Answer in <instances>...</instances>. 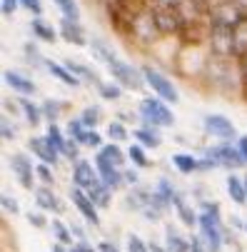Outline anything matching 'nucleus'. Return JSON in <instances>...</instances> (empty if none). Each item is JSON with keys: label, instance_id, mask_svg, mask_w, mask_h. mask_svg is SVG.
<instances>
[{"label": "nucleus", "instance_id": "obj_42", "mask_svg": "<svg viewBox=\"0 0 247 252\" xmlns=\"http://www.w3.org/2000/svg\"><path fill=\"white\" fill-rule=\"evenodd\" d=\"M35 175H38V177L43 180L45 185H53V183H55V177H53V170H50V165H43V162H40L38 167H35Z\"/></svg>", "mask_w": 247, "mask_h": 252}, {"label": "nucleus", "instance_id": "obj_43", "mask_svg": "<svg viewBox=\"0 0 247 252\" xmlns=\"http://www.w3.org/2000/svg\"><path fill=\"white\" fill-rule=\"evenodd\" d=\"M0 205H3V210H5L8 215H18V202H15V197H10L8 192L0 195Z\"/></svg>", "mask_w": 247, "mask_h": 252}, {"label": "nucleus", "instance_id": "obj_33", "mask_svg": "<svg viewBox=\"0 0 247 252\" xmlns=\"http://www.w3.org/2000/svg\"><path fill=\"white\" fill-rule=\"evenodd\" d=\"M53 3L60 8L62 18H67V20H80V8H78L75 0H53Z\"/></svg>", "mask_w": 247, "mask_h": 252}, {"label": "nucleus", "instance_id": "obj_36", "mask_svg": "<svg viewBox=\"0 0 247 252\" xmlns=\"http://www.w3.org/2000/svg\"><path fill=\"white\" fill-rule=\"evenodd\" d=\"M100 180H102V183L108 185L110 190H115V188H120V185H123L125 172H120V170H102V172H100Z\"/></svg>", "mask_w": 247, "mask_h": 252}, {"label": "nucleus", "instance_id": "obj_41", "mask_svg": "<svg viewBox=\"0 0 247 252\" xmlns=\"http://www.w3.org/2000/svg\"><path fill=\"white\" fill-rule=\"evenodd\" d=\"M127 252H150V245H145L137 235H130L127 237Z\"/></svg>", "mask_w": 247, "mask_h": 252}, {"label": "nucleus", "instance_id": "obj_20", "mask_svg": "<svg viewBox=\"0 0 247 252\" xmlns=\"http://www.w3.org/2000/svg\"><path fill=\"white\" fill-rule=\"evenodd\" d=\"M132 135H135V140H137V145H143V148H160V142H162L157 127H150V125L137 127Z\"/></svg>", "mask_w": 247, "mask_h": 252}, {"label": "nucleus", "instance_id": "obj_45", "mask_svg": "<svg viewBox=\"0 0 247 252\" xmlns=\"http://www.w3.org/2000/svg\"><path fill=\"white\" fill-rule=\"evenodd\" d=\"M28 222H30L32 227H45V225H48V220H45V215H43L40 210H35V212L30 210V212H28Z\"/></svg>", "mask_w": 247, "mask_h": 252}, {"label": "nucleus", "instance_id": "obj_51", "mask_svg": "<svg viewBox=\"0 0 247 252\" xmlns=\"http://www.w3.org/2000/svg\"><path fill=\"white\" fill-rule=\"evenodd\" d=\"M0 130H3V140H13V137H15V130L10 127L8 120H3V127H0Z\"/></svg>", "mask_w": 247, "mask_h": 252}, {"label": "nucleus", "instance_id": "obj_21", "mask_svg": "<svg viewBox=\"0 0 247 252\" xmlns=\"http://www.w3.org/2000/svg\"><path fill=\"white\" fill-rule=\"evenodd\" d=\"M45 67L50 70V73H53L62 85H67V88H78V85H80V80H78L73 73H70L65 65H60V63H55V60H45Z\"/></svg>", "mask_w": 247, "mask_h": 252}, {"label": "nucleus", "instance_id": "obj_58", "mask_svg": "<svg viewBox=\"0 0 247 252\" xmlns=\"http://www.w3.org/2000/svg\"><path fill=\"white\" fill-rule=\"evenodd\" d=\"M150 252H167V250H165V247H160V245H155V242H153V245H150Z\"/></svg>", "mask_w": 247, "mask_h": 252}, {"label": "nucleus", "instance_id": "obj_34", "mask_svg": "<svg viewBox=\"0 0 247 252\" xmlns=\"http://www.w3.org/2000/svg\"><path fill=\"white\" fill-rule=\"evenodd\" d=\"M100 120H102V115H100V107H97V105H90V107H85V110H83V115H80V123H83L88 130H95Z\"/></svg>", "mask_w": 247, "mask_h": 252}, {"label": "nucleus", "instance_id": "obj_16", "mask_svg": "<svg viewBox=\"0 0 247 252\" xmlns=\"http://www.w3.org/2000/svg\"><path fill=\"white\" fill-rule=\"evenodd\" d=\"M60 38H62L65 43H70V45H75V48L88 45V35H85V30H83V25H80L78 20L62 18V20H60Z\"/></svg>", "mask_w": 247, "mask_h": 252}, {"label": "nucleus", "instance_id": "obj_52", "mask_svg": "<svg viewBox=\"0 0 247 252\" xmlns=\"http://www.w3.org/2000/svg\"><path fill=\"white\" fill-rule=\"evenodd\" d=\"M73 250H75V252H97V250H95V247H90L85 240H80L78 245H73Z\"/></svg>", "mask_w": 247, "mask_h": 252}, {"label": "nucleus", "instance_id": "obj_40", "mask_svg": "<svg viewBox=\"0 0 247 252\" xmlns=\"http://www.w3.org/2000/svg\"><path fill=\"white\" fill-rule=\"evenodd\" d=\"M108 135L113 137V142H120V140H125V137H127V127H125L120 120H113V123H110V127H108Z\"/></svg>", "mask_w": 247, "mask_h": 252}, {"label": "nucleus", "instance_id": "obj_24", "mask_svg": "<svg viewBox=\"0 0 247 252\" xmlns=\"http://www.w3.org/2000/svg\"><path fill=\"white\" fill-rule=\"evenodd\" d=\"M227 192L237 205L247 202V188H245V180H240L237 175H227Z\"/></svg>", "mask_w": 247, "mask_h": 252}, {"label": "nucleus", "instance_id": "obj_15", "mask_svg": "<svg viewBox=\"0 0 247 252\" xmlns=\"http://www.w3.org/2000/svg\"><path fill=\"white\" fill-rule=\"evenodd\" d=\"M97 170H93V165L90 162H85V160H78L75 162V167H73V183H75V188H83L85 192L88 190H93L100 180H97Z\"/></svg>", "mask_w": 247, "mask_h": 252}, {"label": "nucleus", "instance_id": "obj_26", "mask_svg": "<svg viewBox=\"0 0 247 252\" xmlns=\"http://www.w3.org/2000/svg\"><path fill=\"white\" fill-rule=\"evenodd\" d=\"M172 165L178 167L183 175H190V172H195L200 167V160L187 155V153H178V155H172Z\"/></svg>", "mask_w": 247, "mask_h": 252}, {"label": "nucleus", "instance_id": "obj_37", "mask_svg": "<svg viewBox=\"0 0 247 252\" xmlns=\"http://www.w3.org/2000/svg\"><path fill=\"white\" fill-rule=\"evenodd\" d=\"M97 93H100L105 100H120V95H123V88H120L118 83H102V85L97 88Z\"/></svg>", "mask_w": 247, "mask_h": 252}, {"label": "nucleus", "instance_id": "obj_8", "mask_svg": "<svg viewBox=\"0 0 247 252\" xmlns=\"http://www.w3.org/2000/svg\"><path fill=\"white\" fill-rule=\"evenodd\" d=\"M200 240L207 247V252H220L222 247V225L217 215L202 212L200 215Z\"/></svg>", "mask_w": 247, "mask_h": 252}, {"label": "nucleus", "instance_id": "obj_12", "mask_svg": "<svg viewBox=\"0 0 247 252\" xmlns=\"http://www.w3.org/2000/svg\"><path fill=\"white\" fill-rule=\"evenodd\" d=\"M70 200H73V205L78 207V212L83 215V218L93 225H100V218H97V207L95 202L90 200V195L83 190V188H70Z\"/></svg>", "mask_w": 247, "mask_h": 252}, {"label": "nucleus", "instance_id": "obj_11", "mask_svg": "<svg viewBox=\"0 0 247 252\" xmlns=\"http://www.w3.org/2000/svg\"><path fill=\"white\" fill-rule=\"evenodd\" d=\"M123 162H125V155L118 148V142H108L102 150H97V158H95L97 172H102V170H120Z\"/></svg>", "mask_w": 247, "mask_h": 252}, {"label": "nucleus", "instance_id": "obj_56", "mask_svg": "<svg viewBox=\"0 0 247 252\" xmlns=\"http://www.w3.org/2000/svg\"><path fill=\"white\" fill-rule=\"evenodd\" d=\"M125 183H130V185L137 183V172H135V170H127V172H125Z\"/></svg>", "mask_w": 247, "mask_h": 252}, {"label": "nucleus", "instance_id": "obj_5", "mask_svg": "<svg viewBox=\"0 0 247 252\" xmlns=\"http://www.w3.org/2000/svg\"><path fill=\"white\" fill-rule=\"evenodd\" d=\"M207 45L210 53L217 58H235V30L225 28V25H213L210 23V32H207Z\"/></svg>", "mask_w": 247, "mask_h": 252}, {"label": "nucleus", "instance_id": "obj_38", "mask_svg": "<svg viewBox=\"0 0 247 252\" xmlns=\"http://www.w3.org/2000/svg\"><path fill=\"white\" fill-rule=\"evenodd\" d=\"M23 50H25V60H28L30 65H45V58L40 55V50L35 48L32 43H25V45H23Z\"/></svg>", "mask_w": 247, "mask_h": 252}, {"label": "nucleus", "instance_id": "obj_29", "mask_svg": "<svg viewBox=\"0 0 247 252\" xmlns=\"http://www.w3.org/2000/svg\"><path fill=\"white\" fill-rule=\"evenodd\" d=\"M20 110L25 113V120L32 125V127H38L40 125V120H43V110L38 105H32L28 97H20Z\"/></svg>", "mask_w": 247, "mask_h": 252}, {"label": "nucleus", "instance_id": "obj_17", "mask_svg": "<svg viewBox=\"0 0 247 252\" xmlns=\"http://www.w3.org/2000/svg\"><path fill=\"white\" fill-rule=\"evenodd\" d=\"M3 78H5V83L18 93V95H35V83L30 80V78H25V75H20V73H15V70H5L3 73Z\"/></svg>", "mask_w": 247, "mask_h": 252}, {"label": "nucleus", "instance_id": "obj_22", "mask_svg": "<svg viewBox=\"0 0 247 252\" xmlns=\"http://www.w3.org/2000/svg\"><path fill=\"white\" fill-rule=\"evenodd\" d=\"M172 205H175V210H178V215H180V220H183L187 227H192L195 222H200V218H197V215L192 212V207L185 202V197H183L180 192L172 197Z\"/></svg>", "mask_w": 247, "mask_h": 252}, {"label": "nucleus", "instance_id": "obj_61", "mask_svg": "<svg viewBox=\"0 0 247 252\" xmlns=\"http://www.w3.org/2000/svg\"><path fill=\"white\" fill-rule=\"evenodd\" d=\"M245 232H247V222H245Z\"/></svg>", "mask_w": 247, "mask_h": 252}, {"label": "nucleus", "instance_id": "obj_59", "mask_svg": "<svg viewBox=\"0 0 247 252\" xmlns=\"http://www.w3.org/2000/svg\"><path fill=\"white\" fill-rule=\"evenodd\" d=\"M235 3H237V5L242 8V10H247V0H235Z\"/></svg>", "mask_w": 247, "mask_h": 252}, {"label": "nucleus", "instance_id": "obj_1", "mask_svg": "<svg viewBox=\"0 0 247 252\" xmlns=\"http://www.w3.org/2000/svg\"><path fill=\"white\" fill-rule=\"evenodd\" d=\"M205 78H207L210 88L222 93L225 97H232V93L235 90L240 93V88H242V83H240V67H235L232 60H227V58L210 55Z\"/></svg>", "mask_w": 247, "mask_h": 252}, {"label": "nucleus", "instance_id": "obj_25", "mask_svg": "<svg viewBox=\"0 0 247 252\" xmlns=\"http://www.w3.org/2000/svg\"><path fill=\"white\" fill-rule=\"evenodd\" d=\"M165 250L167 252H190V242L183 240L178 232H175L170 225H167V235H165Z\"/></svg>", "mask_w": 247, "mask_h": 252}, {"label": "nucleus", "instance_id": "obj_30", "mask_svg": "<svg viewBox=\"0 0 247 252\" xmlns=\"http://www.w3.org/2000/svg\"><path fill=\"white\" fill-rule=\"evenodd\" d=\"M67 135L73 137L75 142H83V145H88V137H90V130L80 123V118L78 120H70L67 123Z\"/></svg>", "mask_w": 247, "mask_h": 252}, {"label": "nucleus", "instance_id": "obj_4", "mask_svg": "<svg viewBox=\"0 0 247 252\" xmlns=\"http://www.w3.org/2000/svg\"><path fill=\"white\" fill-rule=\"evenodd\" d=\"M140 118H143L145 125H150V127H170L175 123L172 110L160 97H145L140 102Z\"/></svg>", "mask_w": 247, "mask_h": 252}, {"label": "nucleus", "instance_id": "obj_46", "mask_svg": "<svg viewBox=\"0 0 247 252\" xmlns=\"http://www.w3.org/2000/svg\"><path fill=\"white\" fill-rule=\"evenodd\" d=\"M18 5H20V0H3V3H0V10H3L5 18H13L15 10H18Z\"/></svg>", "mask_w": 247, "mask_h": 252}, {"label": "nucleus", "instance_id": "obj_27", "mask_svg": "<svg viewBox=\"0 0 247 252\" xmlns=\"http://www.w3.org/2000/svg\"><path fill=\"white\" fill-rule=\"evenodd\" d=\"M40 110H43V118H48L50 125H53V123L60 118V113L67 110V102H65V100H45V102L40 105Z\"/></svg>", "mask_w": 247, "mask_h": 252}, {"label": "nucleus", "instance_id": "obj_3", "mask_svg": "<svg viewBox=\"0 0 247 252\" xmlns=\"http://www.w3.org/2000/svg\"><path fill=\"white\" fill-rule=\"evenodd\" d=\"M160 28H157V20H155V10L153 5L150 8H143L140 13L132 15V38L143 45H153L157 38H160Z\"/></svg>", "mask_w": 247, "mask_h": 252}, {"label": "nucleus", "instance_id": "obj_44", "mask_svg": "<svg viewBox=\"0 0 247 252\" xmlns=\"http://www.w3.org/2000/svg\"><path fill=\"white\" fill-rule=\"evenodd\" d=\"M20 5H23L28 13H32L35 18L43 15V3H40V0H20Z\"/></svg>", "mask_w": 247, "mask_h": 252}, {"label": "nucleus", "instance_id": "obj_60", "mask_svg": "<svg viewBox=\"0 0 247 252\" xmlns=\"http://www.w3.org/2000/svg\"><path fill=\"white\" fill-rule=\"evenodd\" d=\"M245 188H247V177H245Z\"/></svg>", "mask_w": 247, "mask_h": 252}, {"label": "nucleus", "instance_id": "obj_19", "mask_svg": "<svg viewBox=\"0 0 247 252\" xmlns=\"http://www.w3.org/2000/svg\"><path fill=\"white\" fill-rule=\"evenodd\" d=\"M35 202H38L40 210H48V212H62V205L58 200V195L48 188H38L35 190Z\"/></svg>", "mask_w": 247, "mask_h": 252}, {"label": "nucleus", "instance_id": "obj_50", "mask_svg": "<svg viewBox=\"0 0 247 252\" xmlns=\"http://www.w3.org/2000/svg\"><path fill=\"white\" fill-rule=\"evenodd\" d=\"M190 252H207V247L202 245L200 237H192V240H190Z\"/></svg>", "mask_w": 247, "mask_h": 252}, {"label": "nucleus", "instance_id": "obj_23", "mask_svg": "<svg viewBox=\"0 0 247 252\" xmlns=\"http://www.w3.org/2000/svg\"><path fill=\"white\" fill-rule=\"evenodd\" d=\"M30 30H32V35L38 40H43V43H55L58 40V32L53 30V25H48V23H43L40 18H35L32 23H30Z\"/></svg>", "mask_w": 247, "mask_h": 252}, {"label": "nucleus", "instance_id": "obj_28", "mask_svg": "<svg viewBox=\"0 0 247 252\" xmlns=\"http://www.w3.org/2000/svg\"><path fill=\"white\" fill-rule=\"evenodd\" d=\"M88 195H90V200L95 202V207H102V210H105V207L110 205V188L105 185L102 180H100L93 190H88Z\"/></svg>", "mask_w": 247, "mask_h": 252}, {"label": "nucleus", "instance_id": "obj_31", "mask_svg": "<svg viewBox=\"0 0 247 252\" xmlns=\"http://www.w3.org/2000/svg\"><path fill=\"white\" fill-rule=\"evenodd\" d=\"M235 58L237 60L247 58V23L235 30Z\"/></svg>", "mask_w": 247, "mask_h": 252}, {"label": "nucleus", "instance_id": "obj_2", "mask_svg": "<svg viewBox=\"0 0 247 252\" xmlns=\"http://www.w3.org/2000/svg\"><path fill=\"white\" fill-rule=\"evenodd\" d=\"M207 23L237 30L240 25L247 23V10H242L235 0H217V3L210 5V10H207Z\"/></svg>", "mask_w": 247, "mask_h": 252}, {"label": "nucleus", "instance_id": "obj_48", "mask_svg": "<svg viewBox=\"0 0 247 252\" xmlns=\"http://www.w3.org/2000/svg\"><path fill=\"white\" fill-rule=\"evenodd\" d=\"M88 145H90V148H97V150H102V148H105V145H102V135H100L97 130H90Z\"/></svg>", "mask_w": 247, "mask_h": 252}, {"label": "nucleus", "instance_id": "obj_35", "mask_svg": "<svg viewBox=\"0 0 247 252\" xmlns=\"http://www.w3.org/2000/svg\"><path fill=\"white\" fill-rule=\"evenodd\" d=\"M48 140H50V145H53V148H55V150H58L60 155L65 153V145H67V140H65V135L60 132V127H58L55 123H53V125L48 127Z\"/></svg>", "mask_w": 247, "mask_h": 252}, {"label": "nucleus", "instance_id": "obj_57", "mask_svg": "<svg viewBox=\"0 0 247 252\" xmlns=\"http://www.w3.org/2000/svg\"><path fill=\"white\" fill-rule=\"evenodd\" d=\"M53 252H70V250H65V245L58 242V245H53Z\"/></svg>", "mask_w": 247, "mask_h": 252}, {"label": "nucleus", "instance_id": "obj_6", "mask_svg": "<svg viewBox=\"0 0 247 252\" xmlns=\"http://www.w3.org/2000/svg\"><path fill=\"white\" fill-rule=\"evenodd\" d=\"M143 70V78H145V83L150 85V90L160 97V100H165V102H178L180 100V95H178V90H175V85H172V80L167 78V75H162L160 70H155L153 65H143L140 67Z\"/></svg>", "mask_w": 247, "mask_h": 252}, {"label": "nucleus", "instance_id": "obj_14", "mask_svg": "<svg viewBox=\"0 0 247 252\" xmlns=\"http://www.w3.org/2000/svg\"><path fill=\"white\" fill-rule=\"evenodd\" d=\"M28 148H30V153L38 158L43 165H53V167H55L60 153L50 145V140H48V137H30V140H28Z\"/></svg>", "mask_w": 247, "mask_h": 252}, {"label": "nucleus", "instance_id": "obj_32", "mask_svg": "<svg viewBox=\"0 0 247 252\" xmlns=\"http://www.w3.org/2000/svg\"><path fill=\"white\" fill-rule=\"evenodd\" d=\"M53 235L60 245H73V237H75L73 230H70L62 220H53Z\"/></svg>", "mask_w": 247, "mask_h": 252}, {"label": "nucleus", "instance_id": "obj_54", "mask_svg": "<svg viewBox=\"0 0 247 252\" xmlns=\"http://www.w3.org/2000/svg\"><path fill=\"white\" fill-rule=\"evenodd\" d=\"M97 252H120L115 245H110V242H100L97 245Z\"/></svg>", "mask_w": 247, "mask_h": 252}, {"label": "nucleus", "instance_id": "obj_10", "mask_svg": "<svg viewBox=\"0 0 247 252\" xmlns=\"http://www.w3.org/2000/svg\"><path fill=\"white\" fill-rule=\"evenodd\" d=\"M10 170L18 180V185L23 190H32V183H35V167L30 162V158L25 153H13L10 158Z\"/></svg>", "mask_w": 247, "mask_h": 252}, {"label": "nucleus", "instance_id": "obj_53", "mask_svg": "<svg viewBox=\"0 0 247 252\" xmlns=\"http://www.w3.org/2000/svg\"><path fill=\"white\" fill-rule=\"evenodd\" d=\"M237 148H240V153H242V158H245V162H247V135H242V137H240Z\"/></svg>", "mask_w": 247, "mask_h": 252}, {"label": "nucleus", "instance_id": "obj_7", "mask_svg": "<svg viewBox=\"0 0 247 252\" xmlns=\"http://www.w3.org/2000/svg\"><path fill=\"white\" fill-rule=\"evenodd\" d=\"M108 70L113 73V80H115L120 88L140 90V88H143V83H145V78H143V70L132 67L130 63H125V60H120V58H113V60L108 63Z\"/></svg>", "mask_w": 247, "mask_h": 252}, {"label": "nucleus", "instance_id": "obj_9", "mask_svg": "<svg viewBox=\"0 0 247 252\" xmlns=\"http://www.w3.org/2000/svg\"><path fill=\"white\" fill-rule=\"evenodd\" d=\"M210 160H213L215 165H220V167H227V170H237V167H242V165H247L245 162V158H242V153H240V148H232V145H215V148H210L207 153H205Z\"/></svg>", "mask_w": 247, "mask_h": 252}, {"label": "nucleus", "instance_id": "obj_47", "mask_svg": "<svg viewBox=\"0 0 247 252\" xmlns=\"http://www.w3.org/2000/svg\"><path fill=\"white\" fill-rule=\"evenodd\" d=\"M67 160H78V142L75 140H67V145H65V153H62Z\"/></svg>", "mask_w": 247, "mask_h": 252}, {"label": "nucleus", "instance_id": "obj_13", "mask_svg": "<svg viewBox=\"0 0 247 252\" xmlns=\"http://www.w3.org/2000/svg\"><path fill=\"white\" fill-rule=\"evenodd\" d=\"M202 125H205V132H207V135L220 137V140H230V137L237 135L235 125H232L225 115H205Z\"/></svg>", "mask_w": 247, "mask_h": 252}, {"label": "nucleus", "instance_id": "obj_49", "mask_svg": "<svg viewBox=\"0 0 247 252\" xmlns=\"http://www.w3.org/2000/svg\"><path fill=\"white\" fill-rule=\"evenodd\" d=\"M202 212H210V215H217V218H220V205L205 200V202H202Z\"/></svg>", "mask_w": 247, "mask_h": 252}, {"label": "nucleus", "instance_id": "obj_18", "mask_svg": "<svg viewBox=\"0 0 247 252\" xmlns=\"http://www.w3.org/2000/svg\"><path fill=\"white\" fill-rule=\"evenodd\" d=\"M65 67L70 70V73H73L80 83L85 80V83H90V85H95V88H100L102 85V80L97 78V73L93 67H88V65H83V63H75V60H65Z\"/></svg>", "mask_w": 247, "mask_h": 252}, {"label": "nucleus", "instance_id": "obj_39", "mask_svg": "<svg viewBox=\"0 0 247 252\" xmlns=\"http://www.w3.org/2000/svg\"><path fill=\"white\" fill-rule=\"evenodd\" d=\"M127 155L132 158V162H135L137 167H148V165H150V160H148V155H145V148H143V145H132Z\"/></svg>", "mask_w": 247, "mask_h": 252}, {"label": "nucleus", "instance_id": "obj_55", "mask_svg": "<svg viewBox=\"0 0 247 252\" xmlns=\"http://www.w3.org/2000/svg\"><path fill=\"white\" fill-rule=\"evenodd\" d=\"M70 230L75 232V237H78V240H85V232H83V227H80L78 222H73V225H70Z\"/></svg>", "mask_w": 247, "mask_h": 252}]
</instances>
